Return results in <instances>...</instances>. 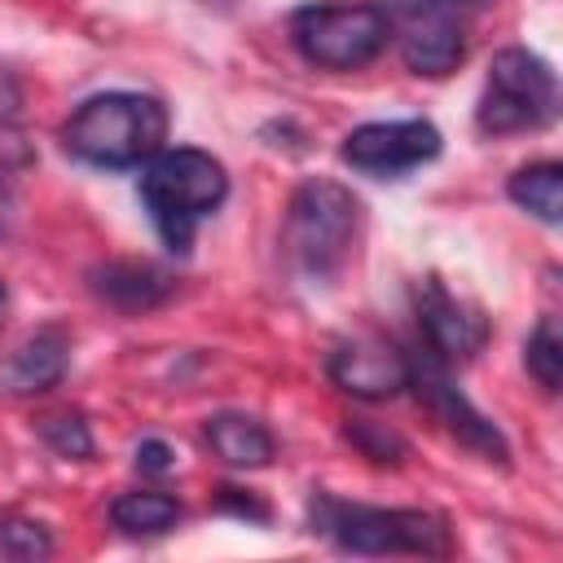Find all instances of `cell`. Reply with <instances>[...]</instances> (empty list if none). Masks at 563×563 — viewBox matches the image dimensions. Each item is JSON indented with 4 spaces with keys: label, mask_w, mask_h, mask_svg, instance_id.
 <instances>
[{
    "label": "cell",
    "mask_w": 563,
    "mask_h": 563,
    "mask_svg": "<svg viewBox=\"0 0 563 563\" xmlns=\"http://www.w3.org/2000/svg\"><path fill=\"white\" fill-rule=\"evenodd\" d=\"M440 154V132L427 119L361 123L343 136V163L365 176H405Z\"/></svg>",
    "instance_id": "8"
},
{
    "label": "cell",
    "mask_w": 563,
    "mask_h": 563,
    "mask_svg": "<svg viewBox=\"0 0 563 563\" xmlns=\"http://www.w3.org/2000/svg\"><path fill=\"white\" fill-rule=\"evenodd\" d=\"M167 141V110L145 92H97L62 128L70 158L92 167L150 163Z\"/></svg>",
    "instance_id": "1"
},
{
    "label": "cell",
    "mask_w": 563,
    "mask_h": 563,
    "mask_svg": "<svg viewBox=\"0 0 563 563\" xmlns=\"http://www.w3.org/2000/svg\"><path fill=\"white\" fill-rule=\"evenodd\" d=\"M207 440L216 449V457H224L229 466H268L273 462V435L260 418L246 413H216L207 418Z\"/></svg>",
    "instance_id": "14"
},
{
    "label": "cell",
    "mask_w": 563,
    "mask_h": 563,
    "mask_svg": "<svg viewBox=\"0 0 563 563\" xmlns=\"http://www.w3.org/2000/svg\"><path fill=\"white\" fill-rule=\"evenodd\" d=\"M9 216H13V198H9V185L0 180V238L9 233Z\"/></svg>",
    "instance_id": "24"
},
{
    "label": "cell",
    "mask_w": 563,
    "mask_h": 563,
    "mask_svg": "<svg viewBox=\"0 0 563 563\" xmlns=\"http://www.w3.org/2000/svg\"><path fill=\"white\" fill-rule=\"evenodd\" d=\"M229 198V176H224V163L211 158L207 150H189V145H176V150H158L150 163H145V176H141V202L158 229V238L185 255L194 246V233L207 216L220 211V202Z\"/></svg>",
    "instance_id": "2"
},
{
    "label": "cell",
    "mask_w": 563,
    "mask_h": 563,
    "mask_svg": "<svg viewBox=\"0 0 563 563\" xmlns=\"http://www.w3.org/2000/svg\"><path fill=\"white\" fill-rule=\"evenodd\" d=\"M66 361H70V343L62 330H40L35 339H26L9 365L0 369V387L4 391H18V396H31V391H48L62 383L66 374Z\"/></svg>",
    "instance_id": "13"
},
{
    "label": "cell",
    "mask_w": 563,
    "mask_h": 563,
    "mask_svg": "<svg viewBox=\"0 0 563 563\" xmlns=\"http://www.w3.org/2000/svg\"><path fill=\"white\" fill-rule=\"evenodd\" d=\"M312 532L330 537L352 554H449L453 532L431 510H383L339 501L330 493L312 497Z\"/></svg>",
    "instance_id": "3"
},
{
    "label": "cell",
    "mask_w": 563,
    "mask_h": 563,
    "mask_svg": "<svg viewBox=\"0 0 563 563\" xmlns=\"http://www.w3.org/2000/svg\"><path fill=\"white\" fill-rule=\"evenodd\" d=\"M172 462H176L172 444H163V440H141V444H136V466H141V471L163 475V471H172Z\"/></svg>",
    "instance_id": "23"
},
{
    "label": "cell",
    "mask_w": 563,
    "mask_h": 563,
    "mask_svg": "<svg viewBox=\"0 0 563 563\" xmlns=\"http://www.w3.org/2000/svg\"><path fill=\"white\" fill-rule=\"evenodd\" d=\"M4 312H9V290H4V282H0V321H4Z\"/></svg>",
    "instance_id": "25"
},
{
    "label": "cell",
    "mask_w": 563,
    "mask_h": 563,
    "mask_svg": "<svg viewBox=\"0 0 563 563\" xmlns=\"http://www.w3.org/2000/svg\"><path fill=\"white\" fill-rule=\"evenodd\" d=\"M347 440L369 457V462H405V453H409V444L396 435V431H387V427H378V422H369V418H352L347 422Z\"/></svg>",
    "instance_id": "18"
},
{
    "label": "cell",
    "mask_w": 563,
    "mask_h": 563,
    "mask_svg": "<svg viewBox=\"0 0 563 563\" xmlns=\"http://www.w3.org/2000/svg\"><path fill=\"white\" fill-rule=\"evenodd\" d=\"M493 0H400V13L405 18H453V22H466L475 13H484Z\"/></svg>",
    "instance_id": "21"
},
{
    "label": "cell",
    "mask_w": 563,
    "mask_h": 563,
    "mask_svg": "<svg viewBox=\"0 0 563 563\" xmlns=\"http://www.w3.org/2000/svg\"><path fill=\"white\" fill-rule=\"evenodd\" d=\"M559 110V84L554 70L528 53V48H501L488 66V84L475 110L479 132L488 136H510V132H532L545 128Z\"/></svg>",
    "instance_id": "6"
},
{
    "label": "cell",
    "mask_w": 563,
    "mask_h": 563,
    "mask_svg": "<svg viewBox=\"0 0 563 563\" xmlns=\"http://www.w3.org/2000/svg\"><path fill=\"white\" fill-rule=\"evenodd\" d=\"M523 361H528V374L541 383V391H559V383H563V339H559L550 317H541V325L532 330V339L523 347Z\"/></svg>",
    "instance_id": "17"
},
{
    "label": "cell",
    "mask_w": 563,
    "mask_h": 563,
    "mask_svg": "<svg viewBox=\"0 0 563 563\" xmlns=\"http://www.w3.org/2000/svg\"><path fill=\"white\" fill-rule=\"evenodd\" d=\"M290 40L321 70H356L391 44V13L374 0L303 4L290 18Z\"/></svg>",
    "instance_id": "5"
},
{
    "label": "cell",
    "mask_w": 563,
    "mask_h": 563,
    "mask_svg": "<svg viewBox=\"0 0 563 563\" xmlns=\"http://www.w3.org/2000/svg\"><path fill=\"white\" fill-rule=\"evenodd\" d=\"M361 229V202L339 180H303L286 207V255L290 264L312 277L330 282L343 273Z\"/></svg>",
    "instance_id": "4"
},
{
    "label": "cell",
    "mask_w": 563,
    "mask_h": 563,
    "mask_svg": "<svg viewBox=\"0 0 563 563\" xmlns=\"http://www.w3.org/2000/svg\"><path fill=\"white\" fill-rule=\"evenodd\" d=\"M409 387H413V396L435 413V422H444V431L449 435H457L466 449H475L479 457H488V462H510V444H506V435L453 387V378H449V365L435 356V352H409Z\"/></svg>",
    "instance_id": "7"
},
{
    "label": "cell",
    "mask_w": 563,
    "mask_h": 563,
    "mask_svg": "<svg viewBox=\"0 0 563 563\" xmlns=\"http://www.w3.org/2000/svg\"><path fill=\"white\" fill-rule=\"evenodd\" d=\"M110 519L128 537H158V532H172L180 523V501L172 493L136 488V493H123L110 501Z\"/></svg>",
    "instance_id": "15"
},
{
    "label": "cell",
    "mask_w": 563,
    "mask_h": 563,
    "mask_svg": "<svg viewBox=\"0 0 563 563\" xmlns=\"http://www.w3.org/2000/svg\"><path fill=\"white\" fill-rule=\"evenodd\" d=\"M92 295L123 308V312H145L158 308L172 295V277L163 268H154L150 260H110L101 268L88 273Z\"/></svg>",
    "instance_id": "12"
},
{
    "label": "cell",
    "mask_w": 563,
    "mask_h": 563,
    "mask_svg": "<svg viewBox=\"0 0 563 563\" xmlns=\"http://www.w3.org/2000/svg\"><path fill=\"white\" fill-rule=\"evenodd\" d=\"M40 435L62 457H92V435H88V422L79 413H53V418H44L40 422Z\"/></svg>",
    "instance_id": "19"
},
{
    "label": "cell",
    "mask_w": 563,
    "mask_h": 563,
    "mask_svg": "<svg viewBox=\"0 0 563 563\" xmlns=\"http://www.w3.org/2000/svg\"><path fill=\"white\" fill-rule=\"evenodd\" d=\"M220 510H233V515H242V519H268V506L260 501V497H251L246 488H220Z\"/></svg>",
    "instance_id": "22"
},
{
    "label": "cell",
    "mask_w": 563,
    "mask_h": 563,
    "mask_svg": "<svg viewBox=\"0 0 563 563\" xmlns=\"http://www.w3.org/2000/svg\"><path fill=\"white\" fill-rule=\"evenodd\" d=\"M0 554L4 559H48L53 537L35 519H4L0 523Z\"/></svg>",
    "instance_id": "20"
},
{
    "label": "cell",
    "mask_w": 563,
    "mask_h": 563,
    "mask_svg": "<svg viewBox=\"0 0 563 563\" xmlns=\"http://www.w3.org/2000/svg\"><path fill=\"white\" fill-rule=\"evenodd\" d=\"M413 308H418V325H422L427 352H435L444 365L471 361L475 352H484V343H488V317L475 303L457 299L440 277H427L418 286Z\"/></svg>",
    "instance_id": "9"
},
{
    "label": "cell",
    "mask_w": 563,
    "mask_h": 563,
    "mask_svg": "<svg viewBox=\"0 0 563 563\" xmlns=\"http://www.w3.org/2000/svg\"><path fill=\"white\" fill-rule=\"evenodd\" d=\"M400 57L413 75H449L466 57V22L453 18H405L400 35Z\"/></svg>",
    "instance_id": "11"
},
{
    "label": "cell",
    "mask_w": 563,
    "mask_h": 563,
    "mask_svg": "<svg viewBox=\"0 0 563 563\" xmlns=\"http://www.w3.org/2000/svg\"><path fill=\"white\" fill-rule=\"evenodd\" d=\"M506 189L541 224H559L563 220V167L559 163H528V167H519L510 176Z\"/></svg>",
    "instance_id": "16"
},
{
    "label": "cell",
    "mask_w": 563,
    "mask_h": 563,
    "mask_svg": "<svg viewBox=\"0 0 563 563\" xmlns=\"http://www.w3.org/2000/svg\"><path fill=\"white\" fill-rule=\"evenodd\" d=\"M330 378L361 400H391L409 387V352L383 334H352L330 352Z\"/></svg>",
    "instance_id": "10"
}]
</instances>
